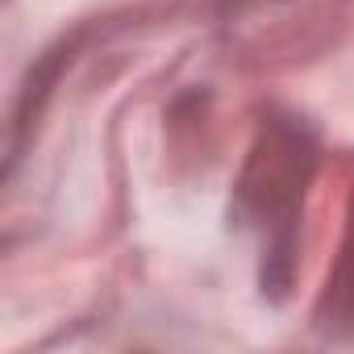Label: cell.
Here are the masks:
<instances>
[{
    "instance_id": "obj_1",
    "label": "cell",
    "mask_w": 354,
    "mask_h": 354,
    "mask_svg": "<svg viewBox=\"0 0 354 354\" xmlns=\"http://www.w3.org/2000/svg\"><path fill=\"white\" fill-rule=\"evenodd\" d=\"M304 175H308V154L300 150V142L292 133H271L267 146H259L246 167L242 201L267 217L292 213L304 192Z\"/></svg>"
},
{
    "instance_id": "obj_2",
    "label": "cell",
    "mask_w": 354,
    "mask_h": 354,
    "mask_svg": "<svg viewBox=\"0 0 354 354\" xmlns=\"http://www.w3.org/2000/svg\"><path fill=\"white\" fill-rule=\"evenodd\" d=\"M325 308H333L337 321H354V221L337 259V271L329 275V292H325Z\"/></svg>"
}]
</instances>
